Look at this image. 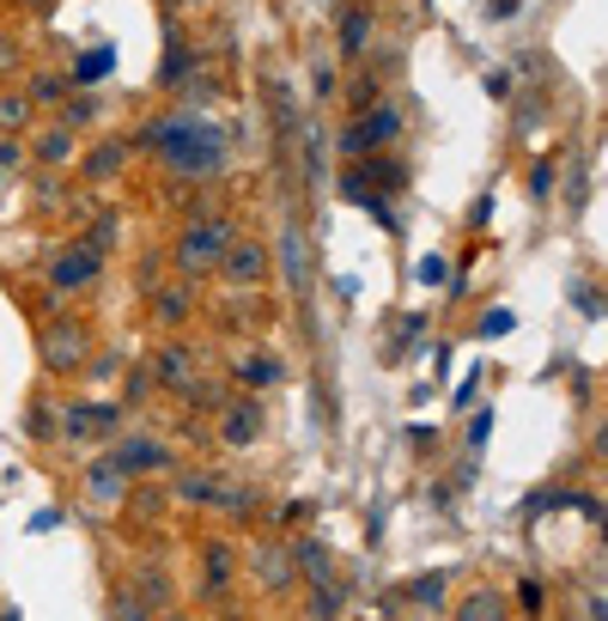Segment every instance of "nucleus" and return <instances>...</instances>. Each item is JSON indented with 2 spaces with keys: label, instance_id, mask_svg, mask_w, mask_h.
Listing matches in <instances>:
<instances>
[{
  "label": "nucleus",
  "instance_id": "nucleus-13",
  "mask_svg": "<svg viewBox=\"0 0 608 621\" xmlns=\"http://www.w3.org/2000/svg\"><path fill=\"white\" fill-rule=\"evenodd\" d=\"M457 621H505V597L499 591H475L469 603H457Z\"/></svg>",
  "mask_w": 608,
  "mask_h": 621
},
{
  "label": "nucleus",
  "instance_id": "nucleus-23",
  "mask_svg": "<svg viewBox=\"0 0 608 621\" xmlns=\"http://www.w3.org/2000/svg\"><path fill=\"white\" fill-rule=\"evenodd\" d=\"M207 579H213V585L232 579V548H225V542H213V548H207Z\"/></svg>",
  "mask_w": 608,
  "mask_h": 621
},
{
  "label": "nucleus",
  "instance_id": "nucleus-26",
  "mask_svg": "<svg viewBox=\"0 0 608 621\" xmlns=\"http://www.w3.org/2000/svg\"><path fill=\"white\" fill-rule=\"evenodd\" d=\"M31 117V104H19V98H0V122L13 129V122H25Z\"/></svg>",
  "mask_w": 608,
  "mask_h": 621
},
{
  "label": "nucleus",
  "instance_id": "nucleus-17",
  "mask_svg": "<svg viewBox=\"0 0 608 621\" xmlns=\"http://www.w3.org/2000/svg\"><path fill=\"white\" fill-rule=\"evenodd\" d=\"M299 573L329 585V548H323V542H299Z\"/></svg>",
  "mask_w": 608,
  "mask_h": 621
},
{
  "label": "nucleus",
  "instance_id": "nucleus-22",
  "mask_svg": "<svg viewBox=\"0 0 608 621\" xmlns=\"http://www.w3.org/2000/svg\"><path fill=\"white\" fill-rule=\"evenodd\" d=\"M341 616V597L329 591V585H317V591H311V621H335Z\"/></svg>",
  "mask_w": 608,
  "mask_h": 621
},
{
  "label": "nucleus",
  "instance_id": "nucleus-16",
  "mask_svg": "<svg viewBox=\"0 0 608 621\" xmlns=\"http://www.w3.org/2000/svg\"><path fill=\"white\" fill-rule=\"evenodd\" d=\"M159 378H165V384H189V378H195V366H189V347H165V354H159Z\"/></svg>",
  "mask_w": 608,
  "mask_h": 621
},
{
  "label": "nucleus",
  "instance_id": "nucleus-28",
  "mask_svg": "<svg viewBox=\"0 0 608 621\" xmlns=\"http://www.w3.org/2000/svg\"><path fill=\"white\" fill-rule=\"evenodd\" d=\"M116 621H146V609H140V597H122V609H116Z\"/></svg>",
  "mask_w": 608,
  "mask_h": 621
},
{
  "label": "nucleus",
  "instance_id": "nucleus-3",
  "mask_svg": "<svg viewBox=\"0 0 608 621\" xmlns=\"http://www.w3.org/2000/svg\"><path fill=\"white\" fill-rule=\"evenodd\" d=\"M402 134V110H390V104H371L365 117L353 122V129H347V153H378V146H390Z\"/></svg>",
  "mask_w": 608,
  "mask_h": 621
},
{
  "label": "nucleus",
  "instance_id": "nucleus-14",
  "mask_svg": "<svg viewBox=\"0 0 608 621\" xmlns=\"http://www.w3.org/2000/svg\"><path fill=\"white\" fill-rule=\"evenodd\" d=\"M280 251H286V280L304 292V287H311V263H304V232H299V225L286 232V244H280Z\"/></svg>",
  "mask_w": 608,
  "mask_h": 621
},
{
  "label": "nucleus",
  "instance_id": "nucleus-1",
  "mask_svg": "<svg viewBox=\"0 0 608 621\" xmlns=\"http://www.w3.org/2000/svg\"><path fill=\"white\" fill-rule=\"evenodd\" d=\"M153 146L165 153V165H171L177 177H213L225 165V134L201 117L159 122V129H153Z\"/></svg>",
  "mask_w": 608,
  "mask_h": 621
},
{
  "label": "nucleus",
  "instance_id": "nucleus-8",
  "mask_svg": "<svg viewBox=\"0 0 608 621\" xmlns=\"http://www.w3.org/2000/svg\"><path fill=\"white\" fill-rule=\"evenodd\" d=\"M219 433H225V445H250V439L262 433V409H256V402H238V409L219 421Z\"/></svg>",
  "mask_w": 608,
  "mask_h": 621
},
{
  "label": "nucleus",
  "instance_id": "nucleus-29",
  "mask_svg": "<svg viewBox=\"0 0 608 621\" xmlns=\"http://www.w3.org/2000/svg\"><path fill=\"white\" fill-rule=\"evenodd\" d=\"M43 159H67V134H49V141H43Z\"/></svg>",
  "mask_w": 608,
  "mask_h": 621
},
{
  "label": "nucleus",
  "instance_id": "nucleus-25",
  "mask_svg": "<svg viewBox=\"0 0 608 621\" xmlns=\"http://www.w3.org/2000/svg\"><path fill=\"white\" fill-rule=\"evenodd\" d=\"M159 311H165V318H189V292H165Z\"/></svg>",
  "mask_w": 608,
  "mask_h": 621
},
{
  "label": "nucleus",
  "instance_id": "nucleus-10",
  "mask_svg": "<svg viewBox=\"0 0 608 621\" xmlns=\"http://www.w3.org/2000/svg\"><path fill=\"white\" fill-rule=\"evenodd\" d=\"M225 275L238 280V287H250V280H262V275H268V256L256 251V244H238V251L225 256Z\"/></svg>",
  "mask_w": 608,
  "mask_h": 621
},
{
  "label": "nucleus",
  "instance_id": "nucleus-7",
  "mask_svg": "<svg viewBox=\"0 0 608 621\" xmlns=\"http://www.w3.org/2000/svg\"><path fill=\"white\" fill-rule=\"evenodd\" d=\"M86 488H92V506H116L122 500V488H128V476H122L116 463H92V476H86Z\"/></svg>",
  "mask_w": 608,
  "mask_h": 621
},
{
  "label": "nucleus",
  "instance_id": "nucleus-12",
  "mask_svg": "<svg viewBox=\"0 0 608 621\" xmlns=\"http://www.w3.org/2000/svg\"><path fill=\"white\" fill-rule=\"evenodd\" d=\"M365 43H371V13H347L341 19V55H347V62H359Z\"/></svg>",
  "mask_w": 608,
  "mask_h": 621
},
{
  "label": "nucleus",
  "instance_id": "nucleus-31",
  "mask_svg": "<svg viewBox=\"0 0 608 621\" xmlns=\"http://www.w3.org/2000/svg\"><path fill=\"white\" fill-rule=\"evenodd\" d=\"M487 433H493V414H475V426H469V439H475V445H487Z\"/></svg>",
  "mask_w": 608,
  "mask_h": 621
},
{
  "label": "nucleus",
  "instance_id": "nucleus-4",
  "mask_svg": "<svg viewBox=\"0 0 608 621\" xmlns=\"http://www.w3.org/2000/svg\"><path fill=\"white\" fill-rule=\"evenodd\" d=\"M110 463H116L122 476H134V469H165V463H171V451L153 445V439H122V445L110 451Z\"/></svg>",
  "mask_w": 608,
  "mask_h": 621
},
{
  "label": "nucleus",
  "instance_id": "nucleus-6",
  "mask_svg": "<svg viewBox=\"0 0 608 621\" xmlns=\"http://www.w3.org/2000/svg\"><path fill=\"white\" fill-rule=\"evenodd\" d=\"M92 275H98V244H74V251H61V263H55V287H86Z\"/></svg>",
  "mask_w": 608,
  "mask_h": 621
},
{
  "label": "nucleus",
  "instance_id": "nucleus-11",
  "mask_svg": "<svg viewBox=\"0 0 608 621\" xmlns=\"http://www.w3.org/2000/svg\"><path fill=\"white\" fill-rule=\"evenodd\" d=\"M280 372H286V366H280V359H274V354H244V366H238V378H244V384H250V390H262V384H280Z\"/></svg>",
  "mask_w": 608,
  "mask_h": 621
},
{
  "label": "nucleus",
  "instance_id": "nucleus-2",
  "mask_svg": "<svg viewBox=\"0 0 608 621\" xmlns=\"http://www.w3.org/2000/svg\"><path fill=\"white\" fill-rule=\"evenodd\" d=\"M225 251H232V225L201 220V225H189L183 244H177V268H183V275H207V268L225 263Z\"/></svg>",
  "mask_w": 608,
  "mask_h": 621
},
{
  "label": "nucleus",
  "instance_id": "nucleus-24",
  "mask_svg": "<svg viewBox=\"0 0 608 621\" xmlns=\"http://www.w3.org/2000/svg\"><path fill=\"white\" fill-rule=\"evenodd\" d=\"M219 481H207V476H183V500H219Z\"/></svg>",
  "mask_w": 608,
  "mask_h": 621
},
{
  "label": "nucleus",
  "instance_id": "nucleus-32",
  "mask_svg": "<svg viewBox=\"0 0 608 621\" xmlns=\"http://www.w3.org/2000/svg\"><path fill=\"white\" fill-rule=\"evenodd\" d=\"M7 62H13V43H0V67H7Z\"/></svg>",
  "mask_w": 608,
  "mask_h": 621
},
{
  "label": "nucleus",
  "instance_id": "nucleus-9",
  "mask_svg": "<svg viewBox=\"0 0 608 621\" xmlns=\"http://www.w3.org/2000/svg\"><path fill=\"white\" fill-rule=\"evenodd\" d=\"M104 426H116V409H110V402H80V409H67V433L74 439L104 433Z\"/></svg>",
  "mask_w": 608,
  "mask_h": 621
},
{
  "label": "nucleus",
  "instance_id": "nucleus-30",
  "mask_svg": "<svg viewBox=\"0 0 608 621\" xmlns=\"http://www.w3.org/2000/svg\"><path fill=\"white\" fill-rule=\"evenodd\" d=\"M578 304H584V318H603V299H596L590 287H578Z\"/></svg>",
  "mask_w": 608,
  "mask_h": 621
},
{
  "label": "nucleus",
  "instance_id": "nucleus-20",
  "mask_svg": "<svg viewBox=\"0 0 608 621\" xmlns=\"http://www.w3.org/2000/svg\"><path fill=\"white\" fill-rule=\"evenodd\" d=\"M122 159H128V146H122V141H104V146L92 153V165H86V171H92V177H110Z\"/></svg>",
  "mask_w": 608,
  "mask_h": 621
},
{
  "label": "nucleus",
  "instance_id": "nucleus-27",
  "mask_svg": "<svg viewBox=\"0 0 608 621\" xmlns=\"http://www.w3.org/2000/svg\"><path fill=\"white\" fill-rule=\"evenodd\" d=\"M511 330V311H493V318H481V335H505Z\"/></svg>",
  "mask_w": 608,
  "mask_h": 621
},
{
  "label": "nucleus",
  "instance_id": "nucleus-19",
  "mask_svg": "<svg viewBox=\"0 0 608 621\" xmlns=\"http://www.w3.org/2000/svg\"><path fill=\"white\" fill-rule=\"evenodd\" d=\"M189 67H195V55H189L183 43H171V49H165V67H159V80H165V86H177V80H189Z\"/></svg>",
  "mask_w": 608,
  "mask_h": 621
},
{
  "label": "nucleus",
  "instance_id": "nucleus-21",
  "mask_svg": "<svg viewBox=\"0 0 608 621\" xmlns=\"http://www.w3.org/2000/svg\"><path fill=\"white\" fill-rule=\"evenodd\" d=\"M262 579H268V585H286V579H292L286 548H262Z\"/></svg>",
  "mask_w": 608,
  "mask_h": 621
},
{
  "label": "nucleus",
  "instance_id": "nucleus-18",
  "mask_svg": "<svg viewBox=\"0 0 608 621\" xmlns=\"http://www.w3.org/2000/svg\"><path fill=\"white\" fill-rule=\"evenodd\" d=\"M444 591H450V573H426V579L420 585H414V603H420V609H438V603H444Z\"/></svg>",
  "mask_w": 608,
  "mask_h": 621
},
{
  "label": "nucleus",
  "instance_id": "nucleus-5",
  "mask_svg": "<svg viewBox=\"0 0 608 621\" xmlns=\"http://www.w3.org/2000/svg\"><path fill=\"white\" fill-rule=\"evenodd\" d=\"M43 354H49L55 372H74L80 366V354H86V335L74 330V323H55V330L43 335Z\"/></svg>",
  "mask_w": 608,
  "mask_h": 621
},
{
  "label": "nucleus",
  "instance_id": "nucleus-15",
  "mask_svg": "<svg viewBox=\"0 0 608 621\" xmlns=\"http://www.w3.org/2000/svg\"><path fill=\"white\" fill-rule=\"evenodd\" d=\"M110 62H116V49H110V43H98L92 55H80V62H74V80L80 86H98L110 74Z\"/></svg>",
  "mask_w": 608,
  "mask_h": 621
},
{
  "label": "nucleus",
  "instance_id": "nucleus-33",
  "mask_svg": "<svg viewBox=\"0 0 608 621\" xmlns=\"http://www.w3.org/2000/svg\"><path fill=\"white\" fill-rule=\"evenodd\" d=\"M31 7H49V0H31Z\"/></svg>",
  "mask_w": 608,
  "mask_h": 621
}]
</instances>
